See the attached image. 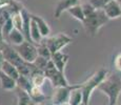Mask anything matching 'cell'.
Listing matches in <instances>:
<instances>
[{
	"label": "cell",
	"instance_id": "cell-1",
	"mask_svg": "<svg viewBox=\"0 0 121 105\" xmlns=\"http://www.w3.org/2000/svg\"><path fill=\"white\" fill-rule=\"evenodd\" d=\"M98 89L108 98V105H116L121 94V77L118 74H110L98 86Z\"/></svg>",
	"mask_w": 121,
	"mask_h": 105
},
{
	"label": "cell",
	"instance_id": "cell-2",
	"mask_svg": "<svg viewBox=\"0 0 121 105\" xmlns=\"http://www.w3.org/2000/svg\"><path fill=\"white\" fill-rule=\"evenodd\" d=\"M108 20L110 19L105 15L104 11L102 8H99V10L95 11L92 15L85 17V19L82 22V25L87 36L96 37L99 29L103 25H105L108 22Z\"/></svg>",
	"mask_w": 121,
	"mask_h": 105
},
{
	"label": "cell",
	"instance_id": "cell-3",
	"mask_svg": "<svg viewBox=\"0 0 121 105\" xmlns=\"http://www.w3.org/2000/svg\"><path fill=\"white\" fill-rule=\"evenodd\" d=\"M108 71L102 67V68H99L98 71L93 75L91 78H88L85 82L80 84L81 92H82V95H83V103L88 105L93 92H94L96 88H98V86L101 84L102 81L108 77Z\"/></svg>",
	"mask_w": 121,
	"mask_h": 105
},
{
	"label": "cell",
	"instance_id": "cell-4",
	"mask_svg": "<svg viewBox=\"0 0 121 105\" xmlns=\"http://www.w3.org/2000/svg\"><path fill=\"white\" fill-rule=\"evenodd\" d=\"M43 73L45 75V78L50 80V82L52 83V85L54 87H61V86L71 85L69 83V81H67V79L65 78V76H64V73L56 68L54 62L51 59L48 60V65H46Z\"/></svg>",
	"mask_w": 121,
	"mask_h": 105
},
{
	"label": "cell",
	"instance_id": "cell-5",
	"mask_svg": "<svg viewBox=\"0 0 121 105\" xmlns=\"http://www.w3.org/2000/svg\"><path fill=\"white\" fill-rule=\"evenodd\" d=\"M72 41H73V39L69 36H67L66 34L59 33V34L55 35V36H52V37L48 36L46 38H43L41 42H43L48 46V50H51V53L54 54L57 52H61Z\"/></svg>",
	"mask_w": 121,
	"mask_h": 105
},
{
	"label": "cell",
	"instance_id": "cell-6",
	"mask_svg": "<svg viewBox=\"0 0 121 105\" xmlns=\"http://www.w3.org/2000/svg\"><path fill=\"white\" fill-rule=\"evenodd\" d=\"M16 50L18 52L21 58L25 62L34 63L35 60L38 57V50H37V45L33 42H29L25 40L20 45L14 46Z\"/></svg>",
	"mask_w": 121,
	"mask_h": 105
},
{
	"label": "cell",
	"instance_id": "cell-7",
	"mask_svg": "<svg viewBox=\"0 0 121 105\" xmlns=\"http://www.w3.org/2000/svg\"><path fill=\"white\" fill-rule=\"evenodd\" d=\"M77 85H69V86H61V87H55L54 94H53V105H61L67 103L69 99L71 92Z\"/></svg>",
	"mask_w": 121,
	"mask_h": 105
},
{
	"label": "cell",
	"instance_id": "cell-8",
	"mask_svg": "<svg viewBox=\"0 0 121 105\" xmlns=\"http://www.w3.org/2000/svg\"><path fill=\"white\" fill-rule=\"evenodd\" d=\"M2 54H3L4 60L12 63V64L15 65L16 67H18L19 65H21L25 62L21 58V56L18 54L17 50L14 48V46H12L11 44H9V43H6L5 45H4V47L2 48Z\"/></svg>",
	"mask_w": 121,
	"mask_h": 105
},
{
	"label": "cell",
	"instance_id": "cell-9",
	"mask_svg": "<svg viewBox=\"0 0 121 105\" xmlns=\"http://www.w3.org/2000/svg\"><path fill=\"white\" fill-rule=\"evenodd\" d=\"M102 10L104 11L105 15L110 20L121 17V5L117 0H112L108 3H106Z\"/></svg>",
	"mask_w": 121,
	"mask_h": 105
},
{
	"label": "cell",
	"instance_id": "cell-10",
	"mask_svg": "<svg viewBox=\"0 0 121 105\" xmlns=\"http://www.w3.org/2000/svg\"><path fill=\"white\" fill-rule=\"evenodd\" d=\"M80 4V0H59L56 4V8L54 11V17L56 19H59L60 16L64 13L67 12L69 8H71L72 6Z\"/></svg>",
	"mask_w": 121,
	"mask_h": 105
},
{
	"label": "cell",
	"instance_id": "cell-11",
	"mask_svg": "<svg viewBox=\"0 0 121 105\" xmlns=\"http://www.w3.org/2000/svg\"><path fill=\"white\" fill-rule=\"evenodd\" d=\"M51 60L54 62L56 68L64 73L65 66H66L67 62H69V55H66V54H64L62 52H57V53L52 54Z\"/></svg>",
	"mask_w": 121,
	"mask_h": 105
},
{
	"label": "cell",
	"instance_id": "cell-12",
	"mask_svg": "<svg viewBox=\"0 0 121 105\" xmlns=\"http://www.w3.org/2000/svg\"><path fill=\"white\" fill-rule=\"evenodd\" d=\"M21 15L23 18V24H22V34L24 35L25 40L32 42L31 39V22H32V18H31V14L27 12L26 8H23L21 11Z\"/></svg>",
	"mask_w": 121,
	"mask_h": 105
},
{
	"label": "cell",
	"instance_id": "cell-13",
	"mask_svg": "<svg viewBox=\"0 0 121 105\" xmlns=\"http://www.w3.org/2000/svg\"><path fill=\"white\" fill-rule=\"evenodd\" d=\"M0 83H1V88L6 92L15 90L17 87V80L8 76L2 71H0Z\"/></svg>",
	"mask_w": 121,
	"mask_h": 105
},
{
	"label": "cell",
	"instance_id": "cell-14",
	"mask_svg": "<svg viewBox=\"0 0 121 105\" xmlns=\"http://www.w3.org/2000/svg\"><path fill=\"white\" fill-rule=\"evenodd\" d=\"M31 18L35 21V22H36L37 26H38L39 31H40V33H41V36H42L43 38H46V37L50 36L51 27H50V25H48V23L46 22L42 17L37 16V15H34V14H31Z\"/></svg>",
	"mask_w": 121,
	"mask_h": 105
},
{
	"label": "cell",
	"instance_id": "cell-15",
	"mask_svg": "<svg viewBox=\"0 0 121 105\" xmlns=\"http://www.w3.org/2000/svg\"><path fill=\"white\" fill-rule=\"evenodd\" d=\"M25 41V37L22 34L21 31H18V29H14L11 32V34L9 35L8 39H6V43L11 44L12 46H16V45H20L21 43Z\"/></svg>",
	"mask_w": 121,
	"mask_h": 105
},
{
	"label": "cell",
	"instance_id": "cell-16",
	"mask_svg": "<svg viewBox=\"0 0 121 105\" xmlns=\"http://www.w3.org/2000/svg\"><path fill=\"white\" fill-rule=\"evenodd\" d=\"M30 97H31L32 103L35 104H42L46 100V96L44 95L41 87H37V86H33L30 90Z\"/></svg>",
	"mask_w": 121,
	"mask_h": 105
},
{
	"label": "cell",
	"instance_id": "cell-17",
	"mask_svg": "<svg viewBox=\"0 0 121 105\" xmlns=\"http://www.w3.org/2000/svg\"><path fill=\"white\" fill-rule=\"evenodd\" d=\"M81 103H83V95H82V92H81L80 84H78L71 92L69 99V105H80Z\"/></svg>",
	"mask_w": 121,
	"mask_h": 105
},
{
	"label": "cell",
	"instance_id": "cell-18",
	"mask_svg": "<svg viewBox=\"0 0 121 105\" xmlns=\"http://www.w3.org/2000/svg\"><path fill=\"white\" fill-rule=\"evenodd\" d=\"M15 92L16 96H17V105H32L31 97L26 90L16 87Z\"/></svg>",
	"mask_w": 121,
	"mask_h": 105
},
{
	"label": "cell",
	"instance_id": "cell-19",
	"mask_svg": "<svg viewBox=\"0 0 121 105\" xmlns=\"http://www.w3.org/2000/svg\"><path fill=\"white\" fill-rule=\"evenodd\" d=\"M0 71H2L4 74H6L8 76L12 77V78L16 79V80H17V79L19 78V76H20L17 67H16L15 65H13L12 63L5 61V60H4L3 63H2V66H1V69H0Z\"/></svg>",
	"mask_w": 121,
	"mask_h": 105
},
{
	"label": "cell",
	"instance_id": "cell-20",
	"mask_svg": "<svg viewBox=\"0 0 121 105\" xmlns=\"http://www.w3.org/2000/svg\"><path fill=\"white\" fill-rule=\"evenodd\" d=\"M67 13H69L73 18H75L76 20L80 21V22H83V20L85 19V15H84V13H83L81 4H77V5L72 6L71 8L67 10Z\"/></svg>",
	"mask_w": 121,
	"mask_h": 105
},
{
	"label": "cell",
	"instance_id": "cell-21",
	"mask_svg": "<svg viewBox=\"0 0 121 105\" xmlns=\"http://www.w3.org/2000/svg\"><path fill=\"white\" fill-rule=\"evenodd\" d=\"M31 39H32V42L35 43L36 45L41 43V41H42V39H43V37L41 36V33L36 24V22H35L33 19H32V22H31Z\"/></svg>",
	"mask_w": 121,
	"mask_h": 105
},
{
	"label": "cell",
	"instance_id": "cell-22",
	"mask_svg": "<svg viewBox=\"0 0 121 105\" xmlns=\"http://www.w3.org/2000/svg\"><path fill=\"white\" fill-rule=\"evenodd\" d=\"M31 80L32 83H33V86H37V87H42L44 82H45L46 78H45V75L42 71H38L36 73L32 74L31 75Z\"/></svg>",
	"mask_w": 121,
	"mask_h": 105
},
{
	"label": "cell",
	"instance_id": "cell-23",
	"mask_svg": "<svg viewBox=\"0 0 121 105\" xmlns=\"http://www.w3.org/2000/svg\"><path fill=\"white\" fill-rule=\"evenodd\" d=\"M17 87L21 88V89H24V90H26L27 92H30L31 88L33 87V83H32L31 78L20 75L19 78L17 79Z\"/></svg>",
	"mask_w": 121,
	"mask_h": 105
},
{
	"label": "cell",
	"instance_id": "cell-24",
	"mask_svg": "<svg viewBox=\"0 0 121 105\" xmlns=\"http://www.w3.org/2000/svg\"><path fill=\"white\" fill-rule=\"evenodd\" d=\"M11 18H12V21H13L14 29H18V31H21L22 32L23 18H22V15H21V12L13 14Z\"/></svg>",
	"mask_w": 121,
	"mask_h": 105
},
{
	"label": "cell",
	"instance_id": "cell-25",
	"mask_svg": "<svg viewBox=\"0 0 121 105\" xmlns=\"http://www.w3.org/2000/svg\"><path fill=\"white\" fill-rule=\"evenodd\" d=\"M37 50H38V56H40V57L46 58V59H51V57H52L51 50H48V47L43 42H41V43H39L37 45Z\"/></svg>",
	"mask_w": 121,
	"mask_h": 105
},
{
	"label": "cell",
	"instance_id": "cell-26",
	"mask_svg": "<svg viewBox=\"0 0 121 105\" xmlns=\"http://www.w3.org/2000/svg\"><path fill=\"white\" fill-rule=\"evenodd\" d=\"M1 27H2V34H3V37H4V39H5V41H6L9 35H10L11 32L14 29V25H13L12 18H10L9 20H6L5 22L1 25Z\"/></svg>",
	"mask_w": 121,
	"mask_h": 105
},
{
	"label": "cell",
	"instance_id": "cell-27",
	"mask_svg": "<svg viewBox=\"0 0 121 105\" xmlns=\"http://www.w3.org/2000/svg\"><path fill=\"white\" fill-rule=\"evenodd\" d=\"M48 60H50V59H46V58H43V57H40V56H38V57H37V59L35 60L34 64H35V66H36L37 68H39L40 71H44L46 65H48Z\"/></svg>",
	"mask_w": 121,
	"mask_h": 105
},
{
	"label": "cell",
	"instance_id": "cell-28",
	"mask_svg": "<svg viewBox=\"0 0 121 105\" xmlns=\"http://www.w3.org/2000/svg\"><path fill=\"white\" fill-rule=\"evenodd\" d=\"M81 6H82V10H83V13H84L85 17H87V16L92 15V14L97 10V8H95V6L93 5L92 3H90V1L82 3V4H81Z\"/></svg>",
	"mask_w": 121,
	"mask_h": 105
},
{
	"label": "cell",
	"instance_id": "cell-29",
	"mask_svg": "<svg viewBox=\"0 0 121 105\" xmlns=\"http://www.w3.org/2000/svg\"><path fill=\"white\" fill-rule=\"evenodd\" d=\"M88 1H90V3H92L97 10H99V8H103L104 5H105L106 3H108L110 1H112V0H88Z\"/></svg>",
	"mask_w": 121,
	"mask_h": 105
},
{
	"label": "cell",
	"instance_id": "cell-30",
	"mask_svg": "<svg viewBox=\"0 0 121 105\" xmlns=\"http://www.w3.org/2000/svg\"><path fill=\"white\" fill-rule=\"evenodd\" d=\"M114 66H115V68L117 71H121V53L118 54L115 57V59H114Z\"/></svg>",
	"mask_w": 121,
	"mask_h": 105
},
{
	"label": "cell",
	"instance_id": "cell-31",
	"mask_svg": "<svg viewBox=\"0 0 121 105\" xmlns=\"http://www.w3.org/2000/svg\"><path fill=\"white\" fill-rule=\"evenodd\" d=\"M6 44V41L3 37V34H2V27L0 25V50H2V48L4 47V45Z\"/></svg>",
	"mask_w": 121,
	"mask_h": 105
},
{
	"label": "cell",
	"instance_id": "cell-32",
	"mask_svg": "<svg viewBox=\"0 0 121 105\" xmlns=\"http://www.w3.org/2000/svg\"><path fill=\"white\" fill-rule=\"evenodd\" d=\"M13 2V0H0V8H5L9 6Z\"/></svg>",
	"mask_w": 121,
	"mask_h": 105
},
{
	"label": "cell",
	"instance_id": "cell-33",
	"mask_svg": "<svg viewBox=\"0 0 121 105\" xmlns=\"http://www.w3.org/2000/svg\"><path fill=\"white\" fill-rule=\"evenodd\" d=\"M3 62H4V57H3V54H2V50H0V69H1L2 63Z\"/></svg>",
	"mask_w": 121,
	"mask_h": 105
},
{
	"label": "cell",
	"instance_id": "cell-34",
	"mask_svg": "<svg viewBox=\"0 0 121 105\" xmlns=\"http://www.w3.org/2000/svg\"><path fill=\"white\" fill-rule=\"evenodd\" d=\"M2 10H3V8H0V17H1V14H2Z\"/></svg>",
	"mask_w": 121,
	"mask_h": 105
},
{
	"label": "cell",
	"instance_id": "cell-35",
	"mask_svg": "<svg viewBox=\"0 0 121 105\" xmlns=\"http://www.w3.org/2000/svg\"><path fill=\"white\" fill-rule=\"evenodd\" d=\"M61 105H69V102H67V103H64V104H61Z\"/></svg>",
	"mask_w": 121,
	"mask_h": 105
},
{
	"label": "cell",
	"instance_id": "cell-36",
	"mask_svg": "<svg viewBox=\"0 0 121 105\" xmlns=\"http://www.w3.org/2000/svg\"><path fill=\"white\" fill-rule=\"evenodd\" d=\"M117 1L119 2V3H120V5H121V0H117Z\"/></svg>",
	"mask_w": 121,
	"mask_h": 105
},
{
	"label": "cell",
	"instance_id": "cell-37",
	"mask_svg": "<svg viewBox=\"0 0 121 105\" xmlns=\"http://www.w3.org/2000/svg\"><path fill=\"white\" fill-rule=\"evenodd\" d=\"M32 105H41V104H35V103H32Z\"/></svg>",
	"mask_w": 121,
	"mask_h": 105
},
{
	"label": "cell",
	"instance_id": "cell-38",
	"mask_svg": "<svg viewBox=\"0 0 121 105\" xmlns=\"http://www.w3.org/2000/svg\"><path fill=\"white\" fill-rule=\"evenodd\" d=\"M80 105H86V104H84V103H81Z\"/></svg>",
	"mask_w": 121,
	"mask_h": 105
},
{
	"label": "cell",
	"instance_id": "cell-39",
	"mask_svg": "<svg viewBox=\"0 0 121 105\" xmlns=\"http://www.w3.org/2000/svg\"><path fill=\"white\" fill-rule=\"evenodd\" d=\"M116 105H117V104H116Z\"/></svg>",
	"mask_w": 121,
	"mask_h": 105
}]
</instances>
